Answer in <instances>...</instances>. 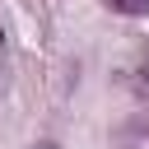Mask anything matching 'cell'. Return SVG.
I'll list each match as a JSON object with an SVG mask.
<instances>
[{"label": "cell", "instance_id": "cell-1", "mask_svg": "<svg viewBox=\"0 0 149 149\" xmlns=\"http://www.w3.org/2000/svg\"><path fill=\"white\" fill-rule=\"evenodd\" d=\"M102 5H107L112 14H130V19H135V14H149V0H102Z\"/></svg>", "mask_w": 149, "mask_h": 149}, {"label": "cell", "instance_id": "cell-2", "mask_svg": "<svg viewBox=\"0 0 149 149\" xmlns=\"http://www.w3.org/2000/svg\"><path fill=\"white\" fill-rule=\"evenodd\" d=\"M37 149H56V144H37Z\"/></svg>", "mask_w": 149, "mask_h": 149}, {"label": "cell", "instance_id": "cell-3", "mask_svg": "<svg viewBox=\"0 0 149 149\" xmlns=\"http://www.w3.org/2000/svg\"><path fill=\"white\" fill-rule=\"evenodd\" d=\"M144 79H149V61H144Z\"/></svg>", "mask_w": 149, "mask_h": 149}]
</instances>
